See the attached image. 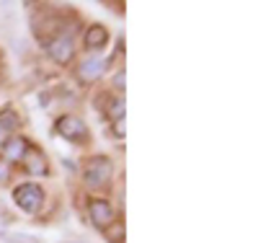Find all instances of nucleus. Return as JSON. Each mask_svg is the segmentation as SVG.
<instances>
[{
	"label": "nucleus",
	"mask_w": 258,
	"mask_h": 243,
	"mask_svg": "<svg viewBox=\"0 0 258 243\" xmlns=\"http://www.w3.org/2000/svg\"><path fill=\"white\" fill-rule=\"evenodd\" d=\"M18 127V117L13 112H6V114H0V137H6L11 135V132Z\"/></svg>",
	"instance_id": "obj_10"
},
{
	"label": "nucleus",
	"mask_w": 258,
	"mask_h": 243,
	"mask_svg": "<svg viewBox=\"0 0 258 243\" xmlns=\"http://www.w3.org/2000/svg\"><path fill=\"white\" fill-rule=\"evenodd\" d=\"M103 73V62L101 60H85L83 65H80V70H78V75H80V80H96L98 75Z\"/></svg>",
	"instance_id": "obj_7"
},
{
	"label": "nucleus",
	"mask_w": 258,
	"mask_h": 243,
	"mask_svg": "<svg viewBox=\"0 0 258 243\" xmlns=\"http://www.w3.org/2000/svg\"><path fill=\"white\" fill-rule=\"evenodd\" d=\"M111 161L109 158H103V156H93L88 163H85V184L88 186H103L106 181H109V176H111Z\"/></svg>",
	"instance_id": "obj_1"
},
{
	"label": "nucleus",
	"mask_w": 258,
	"mask_h": 243,
	"mask_svg": "<svg viewBox=\"0 0 258 243\" xmlns=\"http://www.w3.org/2000/svg\"><path fill=\"white\" fill-rule=\"evenodd\" d=\"M109 114H111L114 122H121V117H124V101H121V99H116V101L111 104V112H109Z\"/></svg>",
	"instance_id": "obj_11"
},
{
	"label": "nucleus",
	"mask_w": 258,
	"mask_h": 243,
	"mask_svg": "<svg viewBox=\"0 0 258 243\" xmlns=\"http://www.w3.org/2000/svg\"><path fill=\"white\" fill-rule=\"evenodd\" d=\"M106 41H109V31L103 26H91L85 34V50H103Z\"/></svg>",
	"instance_id": "obj_6"
},
{
	"label": "nucleus",
	"mask_w": 258,
	"mask_h": 243,
	"mask_svg": "<svg viewBox=\"0 0 258 243\" xmlns=\"http://www.w3.org/2000/svg\"><path fill=\"white\" fill-rule=\"evenodd\" d=\"M88 210H91V220H93V225H98V228H109V225H111V220H114V210H111V205L106 202V200H93Z\"/></svg>",
	"instance_id": "obj_5"
},
{
	"label": "nucleus",
	"mask_w": 258,
	"mask_h": 243,
	"mask_svg": "<svg viewBox=\"0 0 258 243\" xmlns=\"http://www.w3.org/2000/svg\"><path fill=\"white\" fill-rule=\"evenodd\" d=\"M13 200L24 212H36L41 202H44V191H41L39 184H21L13 191Z\"/></svg>",
	"instance_id": "obj_2"
},
{
	"label": "nucleus",
	"mask_w": 258,
	"mask_h": 243,
	"mask_svg": "<svg viewBox=\"0 0 258 243\" xmlns=\"http://www.w3.org/2000/svg\"><path fill=\"white\" fill-rule=\"evenodd\" d=\"M6 176H8V168H6V166H0V181H6Z\"/></svg>",
	"instance_id": "obj_12"
},
{
	"label": "nucleus",
	"mask_w": 258,
	"mask_h": 243,
	"mask_svg": "<svg viewBox=\"0 0 258 243\" xmlns=\"http://www.w3.org/2000/svg\"><path fill=\"white\" fill-rule=\"evenodd\" d=\"M24 153H26V140L24 137H11L6 142V158L8 161H21Z\"/></svg>",
	"instance_id": "obj_8"
},
{
	"label": "nucleus",
	"mask_w": 258,
	"mask_h": 243,
	"mask_svg": "<svg viewBox=\"0 0 258 243\" xmlns=\"http://www.w3.org/2000/svg\"><path fill=\"white\" fill-rule=\"evenodd\" d=\"M57 132L64 137V140H83L85 132H88V127H85V122L75 114H68V117H59L57 119Z\"/></svg>",
	"instance_id": "obj_3"
},
{
	"label": "nucleus",
	"mask_w": 258,
	"mask_h": 243,
	"mask_svg": "<svg viewBox=\"0 0 258 243\" xmlns=\"http://www.w3.org/2000/svg\"><path fill=\"white\" fill-rule=\"evenodd\" d=\"M26 158V166H29V171L34 173V176H41V173H47V163H44V158L39 156V153H29V156H24Z\"/></svg>",
	"instance_id": "obj_9"
},
{
	"label": "nucleus",
	"mask_w": 258,
	"mask_h": 243,
	"mask_svg": "<svg viewBox=\"0 0 258 243\" xmlns=\"http://www.w3.org/2000/svg\"><path fill=\"white\" fill-rule=\"evenodd\" d=\"M47 50H49V57H52L54 62H70V57H73V52H75V47H73V36H70V34L57 36Z\"/></svg>",
	"instance_id": "obj_4"
}]
</instances>
